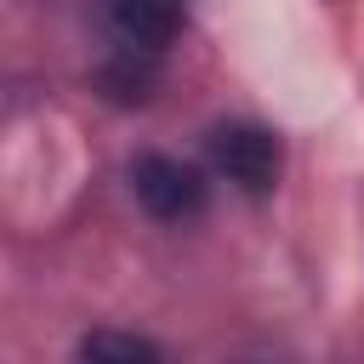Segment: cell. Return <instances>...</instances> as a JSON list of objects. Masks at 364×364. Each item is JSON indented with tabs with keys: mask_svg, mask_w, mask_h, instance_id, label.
<instances>
[{
	"mask_svg": "<svg viewBox=\"0 0 364 364\" xmlns=\"http://www.w3.org/2000/svg\"><path fill=\"white\" fill-rule=\"evenodd\" d=\"M210 165L250 199L273 193L279 188V171H284V148L267 125H250V119H233V125H216L210 131Z\"/></svg>",
	"mask_w": 364,
	"mask_h": 364,
	"instance_id": "6da1fadb",
	"label": "cell"
},
{
	"mask_svg": "<svg viewBox=\"0 0 364 364\" xmlns=\"http://www.w3.org/2000/svg\"><path fill=\"white\" fill-rule=\"evenodd\" d=\"M188 0H102V28H108V57H142L159 63L171 40L182 34Z\"/></svg>",
	"mask_w": 364,
	"mask_h": 364,
	"instance_id": "7a4b0ae2",
	"label": "cell"
},
{
	"mask_svg": "<svg viewBox=\"0 0 364 364\" xmlns=\"http://www.w3.org/2000/svg\"><path fill=\"white\" fill-rule=\"evenodd\" d=\"M131 193L159 222H193L205 210V176L171 154H136L131 159Z\"/></svg>",
	"mask_w": 364,
	"mask_h": 364,
	"instance_id": "3957f363",
	"label": "cell"
},
{
	"mask_svg": "<svg viewBox=\"0 0 364 364\" xmlns=\"http://www.w3.org/2000/svg\"><path fill=\"white\" fill-rule=\"evenodd\" d=\"M80 358H159V347L148 336H125V330H91L80 341Z\"/></svg>",
	"mask_w": 364,
	"mask_h": 364,
	"instance_id": "277c9868",
	"label": "cell"
}]
</instances>
